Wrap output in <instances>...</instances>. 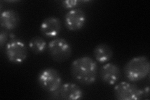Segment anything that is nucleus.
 <instances>
[{"label":"nucleus","mask_w":150,"mask_h":100,"mask_svg":"<svg viewBox=\"0 0 150 100\" xmlns=\"http://www.w3.org/2000/svg\"><path fill=\"white\" fill-rule=\"evenodd\" d=\"M62 30V23L58 18L51 16L46 18L42 22L40 30L42 34L48 38L57 36Z\"/></svg>","instance_id":"nucleus-9"},{"label":"nucleus","mask_w":150,"mask_h":100,"mask_svg":"<svg viewBox=\"0 0 150 100\" xmlns=\"http://www.w3.org/2000/svg\"><path fill=\"white\" fill-rule=\"evenodd\" d=\"M59 93L61 99L78 100L83 97V92L78 85L73 83H67L59 88Z\"/></svg>","instance_id":"nucleus-10"},{"label":"nucleus","mask_w":150,"mask_h":100,"mask_svg":"<svg viewBox=\"0 0 150 100\" xmlns=\"http://www.w3.org/2000/svg\"><path fill=\"white\" fill-rule=\"evenodd\" d=\"M5 53L9 61L13 63L20 64L26 60L28 56V49L23 42L11 40L6 45Z\"/></svg>","instance_id":"nucleus-6"},{"label":"nucleus","mask_w":150,"mask_h":100,"mask_svg":"<svg viewBox=\"0 0 150 100\" xmlns=\"http://www.w3.org/2000/svg\"><path fill=\"white\" fill-rule=\"evenodd\" d=\"M144 90H145V91H143V95L146 94V95H147V96H148V95H149V87H146V88H145Z\"/></svg>","instance_id":"nucleus-16"},{"label":"nucleus","mask_w":150,"mask_h":100,"mask_svg":"<svg viewBox=\"0 0 150 100\" xmlns=\"http://www.w3.org/2000/svg\"><path fill=\"white\" fill-rule=\"evenodd\" d=\"M120 75L121 71L119 66L112 63H108L103 65L100 70L101 80L109 85L115 84L119 80Z\"/></svg>","instance_id":"nucleus-8"},{"label":"nucleus","mask_w":150,"mask_h":100,"mask_svg":"<svg viewBox=\"0 0 150 100\" xmlns=\"http://www.w3.org/2000/svg\"><path fill=\"white\" fill-rule=\"evenodd\" d=\"M70 70L74 79L82 84L94 83L98 77V65L89 56H82L73 61Z\"/></svg>","instance_id":"nucleus-1"},{"label":"nucleus","mask_w":150,"mask_h":100,"mask_svg":"<svg viewBox=\"0 0 150 100\" xmlns=\"http://www.w3.org/2000/svg\"><path fill=\"white\" fill-rule=\"evenodd\" d=\"M48 50L51 58L58 63L67 61L72 53L71 45L63 38H56L51 41L48 45Z\"/></svg>","instance_id":"nucleus-4"},{"label":"nucleus","mask_w":150,"mask_h":100,"mask_svg":"<svg viewBox=\"0 0 150 100\" xmlns=\"http://www.w3.org/2000/svg\"><path fill=\"white\" fill-rule=\"evenodd\" d=\"M29 47L31 51L35 54L43 53L47 48L45 40L40 36H35L29 42Z\"/></svg>","instance_id":"nucleus-13"},{"label":"nucleus","mask_w":150,"mask_h":100,"mask_svg":"<svg viewBox=\"0 0 150 100\" xmlns=\"http://www.w3.org/2000/svg\"><path fill=\"white\" fill-rule=\"evenodd\" d=\"M20 18L18 14L13 10H6L1 13L0 16L1 26L7 30H14L18 26Z\"/></svg>","instance_id":"nucleus-11"},{"label":"nucleus","mask_w":150,"mask_h":100,"mask_svg":"<svg viewBox=\"0 0 150 100\" xmlns=\"http://www.w3.org/2000/svg\"><path fill=\"white\" fill-rule=\"evenodd\" d=\"M86 22V13L80 9H71L64 17V24L70 31H78L82 29Z\"/></svg>","instance_id":"nucleus-7"},{"label":"nucleus","mask_w":150,"mask_h":100,"mask_svg":"<svg viewBox=\"0 0 150 100\" xmlns=\"http://www.w3.org/2000/svg\"><path fill=\"white\" fill-rule=\"evenodd\" d=\"M115 96L119 100H139L142 99L143 90L128 82H121L114 88Z\"/></svg>","instance_id":"nucleus-5"},{"label":"nucleus","mask_w":150,"mask_h":100,"mask_svg":"<svg viewBox=\"0 0 150 100\" xmlns=\"http://www.w3.org/2000/svg\"><path fill=\"white\" fill-rule=\"evenodd\" d=\"M84 1H78V0H66L62 2V6L66 9H75L81 3Z\"/></svg>","instance_id":"nucleus-14"},{"label":"nucleus","mask_w":150,"mask_h":100,"mask_svg":"<svg viewBox=\"0 0 150 100\" xmlns=\"http://www.w3.org/2000/svg\"><path fill=\"white\" fill-rule=\"evenodd\" d=\"M8 41V33L4 31H1L0 33V46L2 48L6 43Z\"/></svg>","instance_id":"nucleus-15"},{"label":"nucleus","mask_w":150,"mask_h":100,"mask_svg":"<svg viewBox=\"0 0 150 100\" xmlns=\"http://www.w3.org/2000/svg\"><path fill=\"white\" fill-rule=\"evenodd\" d=\"M150 63L146 56H137L129 60L124 67L125 77L131 82H138L149 73Z\"/></svg>","instance_id":"nucleus-2"},{"label":"nucleus","mask_w":150,"mask_h":100,"mask_svg":"<svg viewBox=\"0 0 150 100\" xmlns=\"http://www.w3.org/2000/svg\"><path fill=\"white\" fill-rule=\"evenodd\" d=\"M38 83L42 89L50 93L59 89L62 79L58 71L53 68L42 70L38 76Z\"/></svg>","instance_id":"nucleus-3"},{"label":"nucleus","mask_w":150,"mask_h":100,"mask_svg":"<svg viewBox=\"0 0 150 100\" xmlns=\"http://www.w3.org/2000/svg\"><path fill=\"white\" fill-rule=\"evenodd\" d=\"M93 55L98 62L105 63L112 58L113 51L110 46L105 43H101L95 48Z\"/></svg>","instance_id":"nucleus-12"}]
</instances>
